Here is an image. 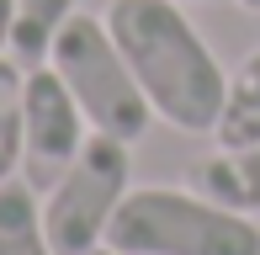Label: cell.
<instances>
[{"instance_id":"obj_1","label":"cell","mask_w":260,"mask_h":255,"mask_svg":"<svg viewBox=\"0 0 260 255\" xmlns=\"http://www.w3.org/2000/svg\"><path fill=\"white\" fill-rule=\"evenodd\" d=\"M106 32L117 38L154 117H165L175 133H212L218 128L229 75L175 0H112Z\"/></svg>"},{"instance_id":"obj_2","label":"cell","mask_w":260,"mask_h":255,"mask_svg":"<svg viewBox=\"0 0 260 255\" xmlns=\"http://www.w3.org/2000/svg\"><path fill=\"white\" fill-rule=\"evenodd\" d=\"M106 245L117 255H260V224L202 192L133 186L106 229Z\"/></svg>"},{"instance_id":"obj_7","label":"cell","mask_w":260,"mask_h":255,"mask_svg":"<svg viewBox=\"0 0 260 255\" xmlns=\"http://www.w3.org/2000/svg\"><path fill=\"white\" fill-rule=\"evenodd\" d=\"M218 149H250L260 144V48L244 53V64L229 75V96H223L218 128H212Z\"/></svg>"},{"instance_id":"obj_11","label":"cell","mask_w":260,"mask_h":255,"mask_svg":"<svg viewBox=\"0 0 260 255\" xmlns=\"http://www.w3.org/2000/svg\"><path fill=\"white\" fill-rule=\"evenodd\" d=\"M11 21H16V0H0V53L11 48Z\"/></svg>"},{"instance_id":"obj_13","label":"cell","mask_w":260,"mask_h":255,"mask_svg":"<svg viewBox=\"0 0 260 255\" xmlns=\"http://www.w3.org/2000/svg\"><path fill=\"white\" fill-rule=\"evenodd\" d=\"M90 255H117V250H112V245H101V250H90Z\"/></svg>"},{"instance_id":"obj_9","label":"cell","mask_w":260,"mask_h":255,"mask_svg":"<svg viewBox=\"0 0 260 255\" xmlns=\"http://www.w3.org/2000/svg\"><path fill=\"white\" fill-rule=\"evenodd\" d=\"M75 16V0H16V21H11V48L27 69H38L53 53L58 32Z\"/></svg>"},{"instance_id":"obj_6","label":"cell","mask_w":260,"mask_h":255,"mask_svg":"<svg viewBox=\"0 0 260 255\" xmlns=\"http://www.w3.org/2000/svg\"><path fill=\"white\" fill-rule=\"evenodd\" d=\"M191 181H197V192L212 197L218 207H234V213L255 218L260 213V144L207 154L202 165L191 170Z\"/></svg>"},{"instance_id":"obj_12","label":"cell","mask_w":260,"mask_h":255,"mask_svg":"<svg viewBox=\"0 0 260 255\" xmlns=\"http://www.w3.org/2000/svg\"><path fill=\"white\" fill-rule=\"evenodd\" d=\"M239 6H244V11H260V0H239Z\"/></svg>"},{"instance_id":"obj_10","label":"cell","mask_w":260,"mask_h":255,"mask_svg":"<svg viewBox=\"0 0 260 255\" xmlns=\"http://www.w3.org/2000/svg\"><path fill=\"white\" fill-rule=\"evenodd\" d=\"M27 75L11 59H0V181L16 176L21 154H27Z\"/></svg>"},{"instance_id":"obj_3","label":"cell","mask_w":260,"mask_h":255,"mask_svg":"<svg viewBox=\"0 0 260 255\" xmlns=\"http://www.w3.org/2000/svg\"><path fill=\"white\" fill-rule=\"evenodd\" d=\"M48 64L58 69L69 90H75L80 112H85L90 133H106V138H122V144H138L154 122V107H149L144 85L133 80L117 38L106 32V16H85L75 11L69 27L58 32Z\"/></svg>"},{"instance_id":"obj_8","label":"cell","mask_w":260,"mask_h":255,"mask_svg":"<svg viewBox=\"0 0 260 255\" xmlns=\"http://www.w3.org/2000/svg\"><path fill=\"white\" fill-rule=\"evenodd\" d=\"M0 255H53L43 229V202L27 181H0Z\"/></svg>"},{"instance_id":"obj_5","label":"cell","mask_w":260,"mask_h":255,"mask_svg":"<svg viewBox=\"0 0 260 255\" xmlns=\"http://www.w3.org/2000/svg\"><path fill=\"white\" fill-rule=\"evenodd\" d=\"M21 107H27V160L43 176H58L90 138L75 90L58 80L53 64H38V69H27V101Z\"/></svg>"},{"instance_id":"obj_4","label":"cell","mask_w":260,"mask_h":255,"mask_svg":"<svg viewBox=\"0 0 260 255\" xmlns=\"http://www.w3.org/2000/svg\"><path fill=\"white\" fill-rule=\"evenodd\" d=\"M133 192V154L122 138L90 133L80 154L53 176L43 197V229H48L53 255H90L106 245L122 197Z\"/></svg>"}]
</instances>
